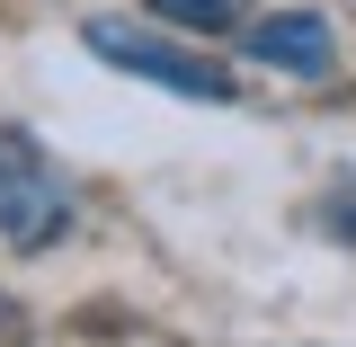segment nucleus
Masks as SVG:
<instances>
[{
	"mask_svg": "<svg viewBox=\"0 0 356 347\" xmlns=\"http://www.w3.org/2000/svg\"><path fill=\"white\" fill-rule=\"evenodd\" d=\"M81 45L107 72H125V81H143V89H170L187 107H241V72H232L222 54H205L196 36L161 27V18H89Z\"/></svg>",
	"mask_w": 356,
	"mask_h": 347,
	"instance_id": "f257e3e1",
	"label": "nucleus"
},
{
	"mask_svg": "<svg viewBox=\"0 0 356 347\" xmlns=\"http://www.w3.org/2000/svg\"><path fill=\"white\" fill-rule=\"evenodd\" d=\"M72 223H81L72 178L36 152V134L0 125V241H9V250H54Z\"/></svg>",
	"mask_w": 356,
	"mask_h": 347,
	"instance_id": "f03ea898",
	"label": "nucleus"
},
{
	"mask_svg": "<svg viewBox=\"0 0 356 347\" xmlns=\"http://www.w3.org/2000/svg\"><path fill=\"white\" fill-rule=\"evenodd\" d=\"M241 54L259 72H285V81H330L339 72V27L321 9H267V18H241Z\"/></svg>",
	"mask_w": 356,
	"mask_h": 347,
	"instance_id": "7ed1b4c3",
	"label": "nucleus"
},
{
	"mask_svg": "<svg viewBox=\"0 0 356 347\" xmlns=\"http://www.w3.org/2000/svg\"><path fill=\"white\" fill-rule=\"evenodd\" d=\"M152 18L178 36H241V0H152Z\"/></svg>",
	"mask_w": 356,
	"mask_h": 347,
	"instance_id": "20e7f679",
	"label": "nucleus"
}]
</instances>
